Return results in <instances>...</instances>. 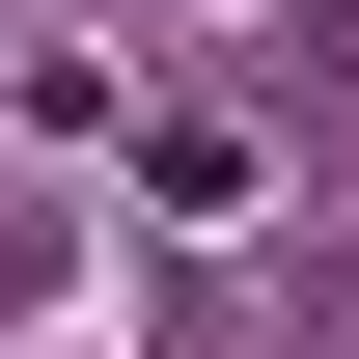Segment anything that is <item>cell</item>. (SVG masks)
Here are the masks:
<instances>
[{"label": "cell", "instance_id": "obj_1", "mask_svg": "<svg viewBox=\"0 0 359 359\" xmlns=\"http://www.w3.org/2000/svg\"><path fill=\"white\" fill-rule=\"evenodd\" d=\"M138 194H166V222H249L276 138H249V111H138Z\"/></svg>", "mask_w": 359, "mask_h": 359}, {"label": "cell", "instance_id": "obj_2", "mask_svg": "<svg viewBox=\"0 0 359 359\" xmlns=\"http://www.w3.org/2000/svg\"><path fill=\"white\" fill-rule=\"evenodd\" d=\"M304 359H359V249H332V276H304Z\"/></svg>", "mask_w": 359, "mask_h": 359}]
</instances>
